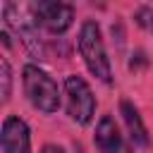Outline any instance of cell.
Here are the masks:
<instances>
[{
    "label": "cell",
    "mask_w": 153,
    "mask_h": 153,
    "mask_svg": "<svg viewBox=\"0 0 153 153\" xmlns=\"http://www.w3.org/2000/svg\"><path fill=\"white\" fill-rule=\"evenodd\" d=\"M134 22L141 26V29H146V31H151L153 33V7H139L136 12H134Z\"/></svg>",
    "instance_id": "cell-8"
},
{
    "label": "cell",
    "mask_w": 153,
    "mask_h": 153,
    "mask_svg": "<svg viewBox=\"0 0 153 153\" xmlns=\"http://www.w3.org/2000/svg\"><path fill=\"white\" fill-rule=\"evenodd\" d=\"M41 153H65L60 146H55V143H45L43 148H41Z\"/></svg>",
    "instance_id": "cell-10"
},
{
    "label": "cell",
    "mask_w": 153,
    "mask_h": 153,
    "mask_svg": "<svg viewBox=\"0 0 153 153\" xmlns=\"http://www.w3.org/2000/svg\"><path fill=\"white\" fill-rule=\"evenodd\" d=\"M93 143L98 148V153H131L129 143L124 141L120 127L115 124V120L110 115H103L96 124V134H93Z\"/></svg>",
    "instance_id": "cell-6"
},
{
    "label": "cell",
    "mask_w": 153,
    "mask_h": 153,
    "mask_svg": "<svg viewBox=\"0 0 153 153\" xmlns=\"http://www.w3.org/2000/svg\"><path fill=\"white\" fill-rule=\"evenodd\" d=\"M31 10L36 22L50 33H65L74 22V7L60 0H38Z\"/></svg>",
    "instance_id": "cell-4"
},
{
    "label": "cell",
    "mask_w": 153,
    "mask_h": 153,
    "mask_svg": "<svg viewBox=\"0 0 153 153\" xmlns=\"http://www.w3.org/2000/svg\"><path fill=\"white\" fill-rule=\"evenodd\" d=\"M0 69H2V100H10V93H12V69H10L7 57L0 60Z\"/></svg>",
    "instance_id": "cell-9"
},
{
    "label": "cell",
    "mask_w": 153,
    "mask_h": 153,
    "mask_svg": "<svg viewBox=\"0 0 153 153\" xmlns=\"http://www.w3.org/2000/svg\"><path fill=\"white\" fill-rule=\"evenodd\" d=\"M120 112H122V117H124V124H127V129H129L131 141H134L136 146H146V143H148V131H146V127H143V120H141L139 110H136L129 100H122V103H120Z\"/></svg>",
    "instance_id": "cell-7"
},
{
    "label": "cell",
    "mask_w": 153,
    "mask_h": 153,
    "mask_svg": "<svg viewBox=\"0 0 153 153\" xmlns=\"http://www.w3.org/2000/svg\"><path fill=\"white\" fill-rule=\"evenodd\" d=\"M2 153H31V131L22 117L7 115L0 131Z\"/></svg>",
    "instance_id": "cell-5"
},
{
    "label": "cell",
    "mask_w": 153,
    "mask_h": 153,
    "mask_svg": "<svg viewBox=\"0 0 153 153\" xmlns=\"http://www.w3.org/2000/svg\"><path fill=\"white\" fill-rule=\"evenodd\" d=\"M22 84H24V93H26L29 103L36 110H41L45 115L57 112V108H60V91H57L55 79L48 72H43L36 65H26L24 72H22Z\"/></svg>",
    "instance_id": "cell-2"
},
{
    "label": "cell",
    "mask_w": 153,
    "mask_h": 153,
    "mask_svg": "<svg viewBox=\"0 0 153 153\" xmlns=\"http://www.w3.org/2000/svg\"><path fill=\"white\" fill-rule=\"evenodd\" d=\"M65 105H67V115L72 117V122L84 127L93 120L96 96H93V91H91V86L86 84L84 76L69 74L65 79Z\"/></svg>",
    "instance_id": "cell-3"
},
{
    "label": "cell",
    "mask_w": 153,
    "mask_h": 153,
    "mask_svg": "<svg viewBox=\"0 0 153 153\" xmlns=\"http://www.w3.org/2000/svg\"><path fill=\"white\" fill-rule=\"evenodd\" d=\"M79 53H81L88 72L96 79H100L103 84L112 81V67H110V57H108V50H105V43H103L100 26L96 22H91V19L81 24V31H79Z\"/></svg>",
    "instance_id": "cell-1"
}]
</instances>
